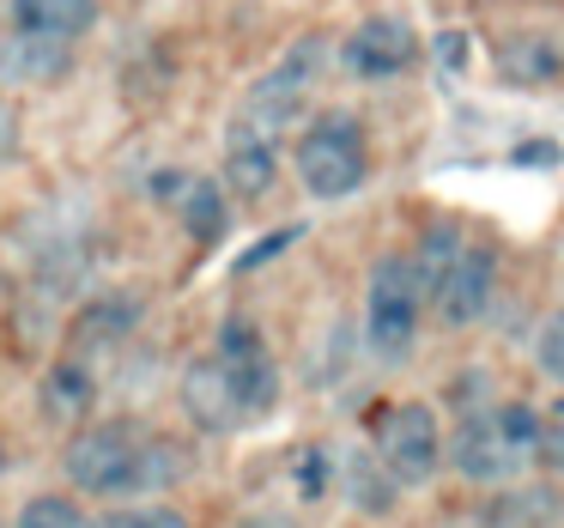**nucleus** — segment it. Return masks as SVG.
<instances>
[{
	"label": "nucleus",
	"mask_w": 564,
	"mask_h": 528,
	"mask_svg": "<svg viewBox=\"0 0 564 528\" xmlns=\"http://www.w3.org/2000/svg\"><path fill=\"white\" fill-rule=\"evenodd\" d=\"M462 244L467 237L462 231H449V225H437V231H425V244H419V256H413V273H419V285H425V298H431V285L449 273V261L462 256Z\"/></svg>",
	"instance_id": "6ab92c4d"
},
{
	"label": "nucleus",
	"mask_w": 564,
	"mask_h": 528,
	"mask_svg": "<svg viewBox=\"0 0 564 528\" xmlns=\"http://www.w3.org/2000/svg\"><path fill=\"white\" fill-rule=\"evenodd\" d=\"M183 413L195 431H207V438H225V431H237L249 419V401H243V382L231 377V365H225L219 353L195 358V365L183 370Z\"/></svg>",
	"instance_id": "0eeeda50"
},
{
	"label": "nucleus",
	"mask_w": 564,
	"mask_h": 528,
	"mask_svg": "<svg viewBox=\"0 0 564 528\" xmlns=\"http://www.w3.org/2000/svg\"><path fill=\"white\" fill-rule=\"evenodd\" d=\"M0 474H7V450H0Z\"/></svg>",
	"instance_id": "2f4dec72"
},
{
	"label": "nucleus",
	"mask_w": 564,
	"mask_h": 528,
	"mask_svg": "<svg viewBox=\"0 0 564 528\" xmlns=\"http://www.w3.org/2000/svg\"><path fill=\"white\" fill-rule=\"evenodd\" d=\"M243 528H292V522H280V516H256V522H243Z\"/></svg>",
	"instance_id": "c756f323"
},
{
	"label": "nucleus",
	"mask_w": 564,
	"mask_h": 528,
	"mask_svg": "<svg viewBox=\"0 0 564 528\" xmlns=\"http://www.w3.org/2000/svg\"><path fill=\"white\" fill-rule=\"evenodd\" d=\"M443 528H479V522H443Z\"/></svg>",
	"instance_id": "7c9ffc66"
},
{
	"label": "nucleus",
	"mask_w": 564,
	"mask_h": 528,
	"mask_svg": "<svg viewBox=\"0 0 564 528\" xmlns=\"http://www.w3.org/2000/svg\"><path fill=\"white\" fill-rule=\"evenodd\" d=\"M147 438L152 431L128 425V419H104V425L74 431V438H67V455H62L74 492H86V498H128V492H140Z\"/></svg>",
	"instance_id": "f03ea898"
},
{
	"label": "nucleus",
	"mask_w": 564,
	"mask_h": 528,
	"mask_svg": "<svg viewBox=\"0 0 564 528\" xmlns=\"http://www.w3.org/2000/svg\"><path fill=\"white\" fill-rule=\"evenodd\" d=\"M340 62L352 67L358 79H394L419 62V31L394 13H377L340 43Z\"/></svg>",
	"instance_id": "1a4fd4ad"
},
{
	"label": "nucleus",
	"mask_w": 564,
	"mask_h": 528,
	"mask_svg": "<svg viewBox=\"0 0 564 528\" xmlns=\"http://www.w3.org/2000/svg\"><path fill=\"white\" fill-rule=\"evenodd\" d=\"M110 528H188V516H176V510H122Z\"/></svg>",
	"instance_id": "a878e982"
},
{
	"label": "nucleus",
	"mask_w": 564,
	"mask_h": 528,
	"mask_svg": "<svg viewBox=\"0 0 564 528\" xmlns=\"http://www.w3.org/2000/svg\"><path fill=\"white\" fill-rule=\"evenodd\" d=\"M365 176H370V147H365L358 116L322 110L316 122L297 134V183H304L316 201L352 195V188H365Z\"/></svg>",
	"instance_id": "7ed1b4c3"
},
{
	"label": "nucleus",
	"mask_w": 564,
	"mask_h": 528,
	"mask_svg": "<svg viewBox=\"0 0 564 528\" xmlns=\"http://www.w3.org/2000/svg\"><path fill=\"white\" fill-rule=\"evenodd\" d=\"M540 370L564 382V310L546 316V328H540Z\"/></svg>",
	"instance_id": "5701e85b"
},
{
	"label": "nucleus",
	"mask_w": 564,
	"mask_h": 528,
	"mask_svg": "<svg viewBox=\"0 0 564 528\" xmlns=\"http://www.w3.org/2000/svg\"><path fill=\"white\" fill-rule=\"evenodd\" d=\"M0 13H7V0H0Z\"/></svg>",
	"instance_id": "473e14b6"
},
{
	"label": "nucleus",
	"mask_w": 564,
	"mask_h": 528,
	"mask_svg": "<svg viewBox=\"0 0 564 528\" xmlns=\"http://www.w3.org/2000/svg\"><path fill=\"white\" fill-rule=\"evenodd\" d=\"M292 474H297V492H304V498H322V492L334 486V455L322 450V443H310V450L297 455Z\"/></svg>",
	"instance_id": "412c9836"
},
{
	"label": "nucleus",
	"mask_w": 564,
	"mask_h": 528,
	"mask_svg": "<svg viewBox=\"0 0 564 528\" xmlns=\"http://www.w3.org/2000/svg\"><path fill=\"white\" fill-rule=\"evenodd\" d=\"M558 516V498H516L510 504V522L516 528H546Z\"/></svg>",
	"instance_id": "393cba45"
},
{
	"label": "nucleus",
	"mask_w": 564,
	"mask_h": 528,
	"mask_svg": "<svg viewBox=\"0 0 564 528\" xmlns=\"http://www.w3.org/2000/svg\"><path fill=\"white\" fill-rule=\"evenodd\" d=\"M534 443H540V413L522 401H503V407H474L462 413L449 438V467L474 486H516L534 462Z\"/></svg>",
	"instance_id": "f257e3e1"
},
{
	"label": "nucleus",
	"mask_w": 564,
	"mask_h": 528,
	"mask_svg": "<svg viewBox=\"0 0 564 528\" xmlns=\"http://www.w3.org/2000/svg\"><path fill=\"white\" fill-rule=\"evenodd\" d=\"M437 62L449 67V74H462V67H467V37H462V31H443V37H437Z\"/></svg>",
	"instance_id": "bb28decb"
},
{
	"label": "nucleus",
	"mask_w": 564,
	"mask_h": 528,
	"mask_svg": "<svg viewBox=\"0 0 564 528\" xmlns=\"http://www.w3.org/2000/svg\"><path fill=\"white\" fill-rule=\"evenodd\" d=\"M213 353L231 365V377L243 382V401H249V413H268L273 407V395H280V370H273V358H268V341H261L249 322H225L219 328V346Z\"/></svg>",
	"instance_id": "9d476101"
},
{
	"label": "nucleus",
	"mask_w": 564,
	"mask_h": 528,
	"mask_svg": "<svg viewBox=\"0 0 564 528\" xmlns=\"http://www.w3.org/2000/svg\"><path fill=\"white\" fill-rule=\"evenodd\" d=\"M346 498H352L365 516H389L394 498H401V486H394V474L377 462V455L358 450L352 462H346Z\"/></svg>",
	"instance_id": "a211bd4d"
},
{
	"label": "nucleus",
	"mask_w": 564,
	"mask_h": 528,
	"mask_svg": "<svg viewBox=\"0 0 564 528\" xmlns=\"http://www.w3.org/2000/svg\"><path fill=\"white\" fill-rule=\"evenodd\" d=\"M13 152H19V110L0 98V164L13 159Z\"/></svg>",
	"instance_id": "c85d7f7f"
},
{
	"label": "nucleus",
	"mask_w": 564,
	"mask_h": 528,
	"mask_svg": "<svg viewBox=\"0 0 564 528\" xmlns=\"http://www.w3.org/2000/svg\"><path fill=\"white\" fill-rule=\"evenodd\" d=\"M491 292H498V256L486 244H462L449 273L431 285V304H437V316L449 328H467V322H479L491 310Z\"/></svg>",
	"instance_id": "6e6552de"
},
{
	"label": "nucleus",
	"mask_w": 564,
	"mask_h": 528,
	"mask_svg": "<svg viewBox=\"0 0 564 528\" xmlns=\"http://www.w3.org/2000/svg\"><path fill=\"white\" fill-rule=\"evenodd\" d=\"M98 25V0H13V31H37V37L74 43Z\"/></svg>",
	"instance_id": "4468645a"
},
{
	"label": "nucleus",
	"mask_w": 564,
	"mask_h": 528,
	"mask_svg": "<svg viewBox=\"0 0 564 528\" xmlns=\"http://www.w3.org/2000/svg\"><path fill=\"white\" fill-rule=\"evenodd\" d=\"M564 74V43L546 31H516L498 43V79L510 86H552Z\"/></svg>",
	"instance_id": "f8f14e48"
},
{
	"label": "nucleus",
	"mask_w": 564,
	"mask_h": 528,
	"mask_svg": "<svg viewBox=\"0 0 564 528\" xmlns=\"http://www.w3.org/2000/svg\"><path fill=\"white\" fill-rule=\"evenodd\" d=\"M316 74H322V37H304L292 55H285L280 67H273L268 79H256L249 86V98H243V116H237V134H249V140H280L285 128L304 116V104H310V86H316Z\"/></svg>",
	"instance_id": "20e7f679"
},
{
	"label": "nucleus",
	"mask_w": 564,
	"mask_h": 528,
	"mask_svg": "<svg viewBox=\"0 0 564 528\" xmlns=\"http://www.w3.org/2000/svg\"><path fill=\"white\" fill-rule=\"evenodd\" d=\"M37 407H43L50 425H86V413L98 407V382H91V370L79 365V358H62V365H50V377H43Z\"/></svg>",
	"instance_id": "ddd939ff"
},
{
	"label": "nucleus",
	"mask_w": 564,
	"mask_h": 528,
	"mask_svg": "<svg viewBox=\"0 0 564 528\" xmlns=\"http://www.w3.org/2000/svg\"><path fill=\"white\" fill-rule=\"evenodd\" d=\"M419 310H425V285L413 273V256H382L365 285V341L370 353L401 358L419 334Z\"/></svg>",
	"instance_id": "39448f33"
},
{
	"label": "nucleus",
	"mask_w": 564,
	"mask_h": 528,
	"mask_svg": "<svg viewBox=\"0 0 564 528\" xmlns=\"http://www.w3.org/2000/svg\"><path fill=\"white\" fill-rule=\"evenodd\" d=\"M273 176H280V159H273L268 140H249V134H231V147H225V183L237 188V195H268Z\"/></svg>",
	"instance_id": "dca6fc26"
},
{
	"label": "nucleus",
	"mask_w": 564,
	"mask_h": 528,
	"mask_svg": "<svg viewBox=\"0 0 564 528\" xmlns=\"http://www.w3.org/2000/svg\"><path fill=\"white\" fill-rule=\"evenodd\" d=\"M297 237H304V225H285V231H273V237H261V244L256 249H249V256L243 261H237V268H261V261H273V256H285V249H292L297 244Z\"/></svg>",
	"instance_id": "b1692460"
},
{
	"label": "nucleus",
	"mask_w": 564,
	"mask_h": 528,
	"mask_svg": "<svg viewBox=\"0 0 564 528\" xmlns=\"http://www.w3.org/2000/svg\"><path fill=\"white\" fill-rule=\"evenodd\" d=\"M134 322H140V298L104 292V298H91V304L74 316V346H116V341L134 334Z\"/></svg>",
	"instance_id": "2eb2a0df"
},
{
	"label": "nucleus",
	"mask_w": 564,
	"mask_h": 528,
	"mask_svg": "<svg viewBox=\"0 0 564 528\" xmlns=\"http://www.w3.org/2000/svg\"><path fill=\"white\" fill-rule=\"evenodd\" d=\"M534 462L564 474V401H552V413L540 419V443H534Z\"/></svg>",
	"instance_id": "4be33fe9"
},
{
	"label": "nucleus",
	"mask_w": 564,
	"mask_h": 528,
	"mask_svg": "<svg viewBox=\"0 0 564 528\" xmlns=\"http://www.w3.org/2000/svg\"><path fill=\"white\" fill-rule=\"evenodd\" d=\"M67 67H74V43L37 37V31H13V37H0V86L37 91V86H55Z\"/></svg>",
	"instance_id": "9b49d317"
},
{
	"label": "nucleus",
	"mask_w": 564,
	"mask_h": 528,
	"mask_svg": "<svg viewBox=\"0 0 564 528\" xmlns=\"http://www.w3.org/2000/svg\"><path fill=\"white\" fill-rule=\"evenodd\" d=\"M377 462L394 474V486H425L443 467V431L425 401H394L377 419Z\"/></svg>",
	"instance_id": "423d86ee"
},
{
	"label": "nucleus",
	"mask_w": 564,
	"mask_h": 528,
	"mask_svg": "<svg viewBox=\"0 0 564 528\" xmlns=\"http://www.w3.org/2000/svg\"><path fill=\"white\" fill-rule=\"evenodd\" d=\"M19 528H98V522H91L74 498H62V492H37V498L19 510Z\"/></svg>",
	"instance_id": "aec40b11"
},
{
	"label": "nucleus",
	"mask_w": 564,
	"mask_h": 528,
	"mask_svg": "<svg viewBox=\"0 0 564 528\" xmlns=\"http://www.w3.org/2000/svg\"><path fill=\"white\" fill-rule=\"evenodd\" d=\"M176 207H183V225H188V237H195L200 249L225 237L231 207H225V188H219V183H207V176H188V188H183V201H176Z\"/></svg>",
	"instance_id": "f3484780"
},
{
	"label": "nucleus",
	"mask_w": 564,
	"mask_h": 528,
	"mask_svg": "<svg viewBox=\"0 0 564 528\" xmlns=\"http://www.w3.org/2000/svg\"><path fill=\"white\" fill-rule=\"evenodd\" d=\"M147 188H152V201H164V207H176V201H183V188H188V176H183V171H159Z\"/></svg>",
	"instance_id": "cd10ccee"
}]
</instances>
